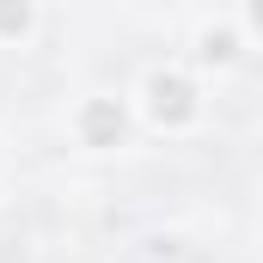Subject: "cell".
Wrapping results in <instances>:
<instances>
[{"label":"cell","instance_id":"obj_3","mask_svg":"<svg viewBox=\"0 0 263 263\" xmlns=\"http://www.w3.org/2000/svg\"><path fill=\"white\" fill-rule=\"evenodd\" d=\"M245 31H239V12H202L196 31H190V62L196 67H233L245 55Z\"/></svg>","mask_w":263,"mask_h":263},{"label":"cell","instance_id":"obj_4","mask_svg":"<svg viewBox=\"0 0 263 263\" xmlns=\"http://www.w3.org/2000/svg\"><path fill=\"white\" fill-rule=\"evenodd\" d=\"M43 31V12L31 0H0V49H25Z\"/></svg>","mask_w":263,"mask_h":263},{"label":"cell","instance_id":"obj_2","mask_svg":"<svg viewBox=\"0 0 263 263\" xmlns=\"http://www.w3.org/2000/svg\"><path fill=\"white\" fill-rule=\"evenodd\" d=\"M135 129H141V117L123 92H80L67 104V135L86 153H117V147H129Z\"/></svg>","mask_w":263,"mask_h":263},{"label":"cell","instance_id":"obj_1","mask_svg":"<svg viewBox=\"0 0 263 263\" xmlns=\"http://www.w3.org/2000/svg\"><path fill=\"white\" fill-rule=\"evenodd\" d=\"M135 117L147 129H165V135H190L202 123V80L184 62H153L129 92Z\"/></svg>","mask_w":263,"mask_h":263},{"label":"cell","instance_id":"obj_5","mask_svg":"<svg viewBox=\"0 0 263 263\" xmlns=\"http://www.w3.org/2000/svg\"><path fill=\"white\" fill-rule=\"evenodd\" d=\"M239 31H245L251 49L263 43V0H245V6H239Z\"/></svg>","mask_w":263,"mask_h":263}]
</instances>
